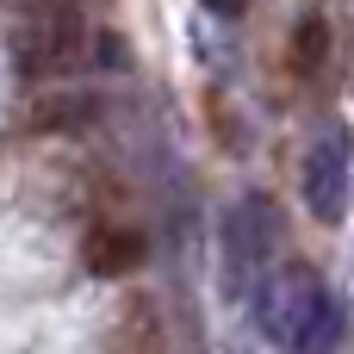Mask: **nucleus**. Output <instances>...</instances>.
<instances>
[{"mask_svg": "<svg viewBox=\"0 0 354 354\" xmlns=\"http://www.w3.org/2000/svg\"><path fill=\"white\" fill-rule=\"evenodd\" d=\"M87 50V19L75 0H44L19 19L12 31V68L25 81H50V75H68Z\"/></svg>", "mask_w": 354, "mask_h": 354, "instance_id": "f257e3e1", "label": "nucleus"}, {"mask_svg": "<svg viewBox=\"0 0 354 354\" xmlns=\"http://www.w3.org/2000/svg\"><path fill=\"white\" fill-rule=\"evenodd\" d=\"M81 261H87L93 274L118 280V274H131V268L143 261V230L124 224V218H93V224L81 230Z\"/></svg>", "mask_w": 354, "mask_h": 354, "instance_id": "f03ea898", "label": "nucleus"}, {"mask_svg": "<svg viewBox=\"0 0 354 354\" xmlns=\"http://www.w3.org/2000/svg\"><path fill=\"white\" fill-rule=\"evenodd\" d=\"M330 50H336V31H330V12H305L292 31H286V75L299 87H317L330 75Z\"/></svg>", "mask_w": 354, "mask_h": 354, "instance_id": "7ed1b4c3", "label": "nucleus"}, {"mask_svg": "<svg viewBox=\"0 0 354 354\" xmlns=\"http://www.w3.org/2000/svg\"><path fill=\"white\" fill-rule=\"evenodd\" d=\"M112 354H168V330H162V317H156V305H149V299H137V305L118 317Z\"/></svg>", "mask_w": 354, "mask_h": 354, "instance_id": "20e7f679", "label": "nucleus"}, {"mask_svg": "<svg viewBox=\"0 0 354 354\" xmlns=\"http://www.w3.org/2000/svg\"><path fill=\"white\" fill-rule=\"evenodd\" d=\"M205 6H212V12H243L249 0H205Z\"/></svg>", "mask_w": 354, "mask_h": 354, "instance_id": "39448f33", "label": "nucleus"}]
</instances>
